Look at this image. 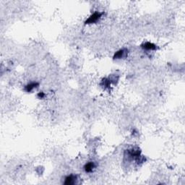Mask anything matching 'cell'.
I'll use <instances>...</instances> for the list:
<instances>
[{"instance_id":"5b68a950","label":"cell","mask_w":185,"mask_h":185,"mask_svg":"<svg viewBox=\"0 0 185 185\" xmlns=\"http://www.w3.org/2000/svg\"><path fill=\"white\" fill-rule=\"evenodd\" d=\"M39 83H29V84H28L27 85L25 86V87H24V90H25V91L28 92V93H30V92H31L33 90H34V89H36V88H38V87H39Z\"/></svg>"},{"instance_id":"3957f363","label":"cell","mask_w":185,"mask_h":185,"mask_svg":"<svg viewBox=\"0 0 185 185\" xmlns=\"http://www.w3.org/2000/svg\"><path fill=\"white\" fill-rule=\"evenodd\" d=\"M128 54V50L126 49H120L118 52H116L114 55V59H122L124 57H126Z\"/></svg>"},{"instance_id":"277c9868","label":"cell","mask_w":185,"mask_h":185,"mask_svg":"<svg viewBox=\"0 0 185 185\" xmlns=\"http://www.w3.org/2000/svg\"><path fill=\"white\" fill-rule=\"evenodd\" d=\"M141 47L143 49H145V50L148 51H154L158 49L156 45H155L152 43H150V42H145L143 44L141 45Z\"/></svg>"},{"instance_id":"7a4b0ae2","label":"cell","mask_w":185,"mask_h":185,"mask_svg":"<svg viewBox=\"0 0 185 185\" xmlns=\"http://www.w3.org/2000/svg\"><path fill=\"white\" fill-rule=\"evenodd\" d=\"M77 175H69V176H66L64 179V184L65 185H73L77 183Z\"/></svg>"},{"instance_id":"52a82bcc","label":"cell","mask_w":185,"mask_h":185,"mask_svg":"<svg viewBox=\"0 0 185 185\" xmlns=\"http://www.w3.org/2000/svg\"><path fill=\"white\" fill-rule=\"evenodd\" d=\"M111 81L109 80L108 78H104L103 79L102 82L101 83V85L102 87H104V88H109L110 87V84H111Z\"/></svg>"},{"instance_id":"ba28073f","label":"cell","mask_w":185,"mask_h":185,"mask_svg":"<svg viewBox=\"0 0 185 185\" xmlns=\"http://www.w3.org/2000/svg\"><path fill=\"white\" fill-rule=\"evenodd\" d=\"M45 94L43 93V92H40V93H39V94H37V97L39 98H40V99H43V98L45 97Z\"/></svg>"},{"instance_id":"6da1fadb","label":"cell","mask_w":185,"mask_h":185,"mask_svg":"<svg viewBox=\"0 0 185 185\" xmlns=\"http://www.w3.org/2000/svg\"><path fill=\"white\" fill-rule=\"evenodd\" d=\"M104 15V12H95L94 13L92 14L88 18L85 20V24H94L96 22H98L101 18L102 17V15Z\"/></svg>"},{"instance_id":"8992f818","label":"cell","mask_w":185,"mask_h":185,"mask_svg":"<svg viewBox=\"0 0 185 185\" xmlns=\"http://www.w3.org/2000/svg\"><path fill=\"white\" fill-rule=\"evenodd\" d=\"M96 164L94 162H88L84 166V170L86 173H90L95 169Z\"/></svg>"}]
</instances>
